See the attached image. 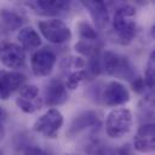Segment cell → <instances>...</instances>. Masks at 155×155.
<instances>
[{"label":"cell","mask_w":155,"mask_h":155,"mask_svg":"<svg viewBox=\"0 0 155 155\" xmlns=\"http://www.w3.org/2000/svg\"><path fill=\"white\" fill-rule=\"evenodd\" d=\"M25 75L15 70H0V99H8L13 92L21 90L25 84Z\"/></svg>","instance_id":"8fae6325"},{"label":"cell","mask_w":155,"mask_h":155,"mask_svg":"<svg viewBox=\"0 0 155 155\" xmlns=\"http://www.w3.org/2000/svg\"><path fill=\"white\" fill-rule=\"evenodd\" d=\"M27 17L22 11L13 7H0V31L12 33L21 29L24 24Z\"/></svg>","instance_id":"4fadbf2b"},{"label":"cell","mask_w":155,"mask_h":155,"mask_svg":"<svg viewBox=\"0 0 155 155\" xmlns=\"http://www.w3.org/2000/svg\"><path fill=\"white\" fill-rule=\"evenodd\" d=\"M15 103L23 113L33 114L42 108L44 99L40 94V90L38 86L24 85L21 87Z\"/></svg>","instance_id":"ba28073f"},{"label":"cell","mask_w":155,"mask_h":155,"mask_svg":"<svg viewBox=\"0 0 155 155\" xmlns=\"http://www.w3.org/2000/svg\"><path fill=\"white\" fill-rule=\"evenodd\" d=\"M0 61L10 69H21L25 64V51L15 42H2L0 45Z\"/></svg>","instance_id":"30bf717a"},{"label":"cell","mask_w":155,"mask_h":155,"mask_svg":"<svg viewBox=\"0 0 155 155\" xmlns=\"http://www.w3.org/2000/svg\"><path fill=\"white\" fill-rule=\"evenodd\" d=\"M44 103L50 107L62 105L68 101V90L64 84L57 79H52L45 87L44 92Z\"/></svg>","instance_id":"5bb4252c"},{"label":"cell","mask_w":155,"mask_h":155,"mask_svg":"<svg viewBox=\"0 0 155 155\" xmlns=\"http://www.w3.org/2000/svg\"><path fill=\"white\" fill-rule=\"evenodd\" d=\"M64 155H82V154H79V153H68V154H64Z\"/></svg>","instance_id":"d4e9b609"},{"label":"cell","mask_w":155,"mask_h":155,"mask_svg":"<svg viewBox=\"0 0 155 155\" xmlns=\"http://www.w3.org/2000/svg\"><path fill=\"white\" fill-rule=\"evenodd\" d=\"M133 148L143 154L153 153L155 149V127L154 124H144L136 132Z\"/></svg>","instance_id":"7c38bea8"},{"label":"cell","mask_w":155,"mask_h":155,"mask_svg":"<svg viewBox=\"0 0 155 155\" xmlns=\"http://www.w3.org/2000/svg\"><path fill=\"white\" fill-rule=\"evenodd\" d=\"M59 68L63 71L70 74V73H74L78 70H85L86 69V62L80 56H69V57H65L64 59H62Z\"/></svg>","instance_id":"d6986e66"},{"label":"cell","mask_w":155,"mask_h":155,"mask_svg":"<svg viewBox=\"0 0 155 155\" xmlns=\"http://www.w3.org/2000/svg\"><path fill=\"white\" fill-rule=\"evenodd\" d=\"M23 155H52V154L39 145H27L23 149Z\"/></svg>","instance_id":"603a6c76"},{"label":"cell","mask_w":155,"mask_h":155,"mask_svg":"<svg viewBox=\"0 0 155 155\" xmlns=\"http://www.w3.org/2000/svg\"><path fill=\"white\" fill-rule=\"evenodd\" d=\"M70 5L71 2L65 1V0H58V1L38 0V1L29 2V6L36 10V12L41 15H46V16H57V15L68 12V10L70 8Z\"/></svg>","instance_id":"2e32d148"},{"label":"cell","mask_w":155,"mask_h":155,"mask_svg":"<svg viewBox=\"0 0 155 155\" xmlns=\"http://www.w3.org/2000/svg\"><path fill=\"white\" fill-rule=\"evenodd\" d=\"M0 155H4V151H2L1 149H0Z\"/></svg>","instance_id":"484cf974"},{"label":"cell","mask_w":155,"mask_h":155,"mask_svg":"<svg viewBox=\"0 0 155 155\" xmlns=\"http://www.w3.org/2000/svg\"><path fill=\"white\" fill-rule=\"evenodd\" d=\"M63 124H64V117L62 113L56 108H51L35 120L33 125V130L36 133L44 136L45 138L53 139L58 137V133Z\"/></svg>","instance_id":"5b68a950"},{"label":"cell","mask_w":155,"mask_h":155,"mask_svg":"<svg viewBox=\"0 0 155 155\" xmlns=\"http://www.w3.org/2000/svg\"><path fill=\"white\" fill-rule=\"evenodd\" d=\"M101 117H102L101 114L96 110H84V111L79 113L71 120L69 128L67 131V136L73 138L85 131L97 130L102 124Z\"/></svg>","instance_id":"52a82bcc"},{"label":"cell","mask_w":155,"mask_h":155,"mask_svg":"<svg viewBox=\"0 0 155 155\" xmlns=\"http://www.w3.org/2000/svg\"><path fill=\"white\" fill-rule=\"evenodd\" d=\"M133 125L132 111L127 108H116L105 117V132L110 138H122L130 133Z\"/></svg>","instance_id":"3957f363"},{"label":"cell","mask_w":155,"mask_h":155,"mask_svg":"<svg viewBox=\"0 0 155 155\" xmlns=\"http://www.w3.org/2000/svg\"><path fill=\"white\" fill-rule=\"evenodd\" d=\"M136 8L130 4H122L114 11L113 29L121 44H130L136 36Z\"/></svg>","instance_id":"6da1fadb"},{"label":"cell","mask_w":155,"mask_h":155,"mask_svg":"<svg viewBox=\"0 0 155 155\" xmlns=\"http://www.w3.org/2000/svg\"><path fill=\"white\" fill-rule=\"evenodd\" d=\"M19 46L24 50V51H31V50H36L40 45H41V38L40 34L30 25L22 28L18 31L17 35Z\"/></svg>","instance_id":"e0dca14e"},{"label":"cell","mask_w":155,"mask_h":155,"mask_svg":"<svg viewBox=\"0 0 155 155\" xmlns=\"http://www.w3.org/2000/svg\"><path fill=\"white\" fill-rule=\"evenodd\" d=\"M131 85H132L133 91L136 93H139V94H143V93H145L147 90H149L148 86H147V84H145V81H144V79L140 78V76L133 78L132 81H131Z\"/></svg>","instance_id":"7402d4cb"},{"label":"cell","mask_w":155,"mask_h":155,"mask_svg":"<svg viewBox=\"0 0 155 155\" xmlns=\"http://www.w3.org/2000/svg\"><path fill=\"white\" fill-rule=\"evenodd\" d=\"M85 8L88 11L93 24L97 29H105L110 22V16L108 11V6L104 1H82L81 2Z\"/></svg>","instance_id":"9a60e30c"},{"label":"cell","mask_w":155,"mask_h":155,"mask_svg":"<svg viewBox=\"0 0 155 155\" xmlns=\"http://www.w3.org/2000/svg\"><path fill=\"white\" fill-rule=\"evenodd\" d=\"M57 62V56L51 48L36 50L30 58V68L35 76H47L52 73Z\"/></svg>","instance_id":"9c48e42d"},{"label":"cell","mask_w":155,"mask_h":155,"mask_svg":"<svg viewBox=\"0 0 155 155\" xmlns=\"http://www.w3.org/2000/svg\"><path fill=\"white\" fill-rule=\"evenodd\" d=\"M93 97H96L97 102H101L107 107H117L130 101V92L124 84L114 80L96 88Z\"/></svg>","instance_id":"277c9868"},{"label":"cell","mask_w":155,"mask_h":155,"mask_svg":"<svg viewBox=\"0 0 155 155\" xmlns=\"http://www.w3.org/2000/svg\"><path fill=\"white\" fill-rule=\"evenodd\" d=\"M154 69H155V52L153 51L145 64V71H144V78H143L150 91L154 87V71H155Z\"/></svg>","instance_id":"ffe728a7"},{"label":"cell","mask_w":155,"mask_h":155,"mask_svg":"<svg viewBox=\"0 0 155 155\" xmlns=\"http://www.w3.org/2000/svg\"><path fill=\"white\" fill-rule=\"evenodd\" d=\"M87 74V70H78V71H74V73H70L68 74L67 76V80L64 82V86L67 90H75L79 87V85L82 82V80L85 79Z\"/></svg>","instance_id":"44dd1931"},{"label":"cell","mask_w":155,"mask_h":155,"mask_svg":"<svg viewBox=\"0 0 155 155\" xmlns=\"http://www.w3.org/2000/svg\"><path fill=\"white\" fill-rule=\"evenodd\" d=\"M102 69L116 79L122 80H131L134 78V67L128 59V57L114 52V51H105L102 57Z\"/></svg>","instance_id":"7a4b0ae2"},{"label":"cell","mask_w":155,"mask_h":155,"mask_svg":"<svg viewBox=\"0 0 155 155\" xmlns=\"http://www.w3.org/2000/svg\"><path fill=\"white\" fill-rule=\"evenodd\" d=\"M76 30H78L80 41H87V42H99L101 41L94 27H92L86 21H82V19L76 23Z\"/></svg>","instance_id":"ac0fdd59"},{"label":"cell","mask_w":155,"mask_h":155,"mask_svg":"<svg viewBox=\"0 0 155 155\" xmlns=\"http://www.w3.org/2000/svg\"><path fill=\"white\" fill-rule=\"evenodd\" d=\"M39 30L42 36L52 44H63L71 39L70 28L61 19L51 18L38 23Z\"/></svg>","instance_id":"8992f818"},{"label":"cell","mask_w":155,"mask_h":155,"mask_svg":"<svg viewBox=\"0 0 155 155\" xmlns=\"http://www.w3.org/2000/svg\"><path fill=\"white\" fill-rule=\"evenodd\" d=\"M6 119V113L2 109V107H0V128H2V121Z\"/></svg>","instance_id":"cb8c5ba5"}]
</instances>
